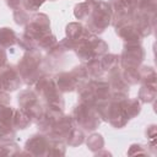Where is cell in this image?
<instances>
[{"label":"cell","mask_w":157,"mask_h":157,"mask_svg":"<svg viewBox=\"0 0 157 157\" xmlns=\"http://www.w3.org/2000/svg\"><path fill=\"white\" fill-rule=\"evenodd\" d=\"M66 141H67V144L71 145V146H77V145H80V144H82V141H83V134H82V131H81L78 128L74 126V128L71 129V131H70V134H69Z\"/></svg>","instance_id":"obj_17"},{"label":"cell","mask_w":157,"mask_h":157,"mask_svg":"<svg viewBox=\"0 0 157 157\" xmlns=\"http://www.w3.org/2000/svg\"><path fill=\"white\" fill-rule=\"evenodd\" d=\"M139 98L144 103H150L153 102L156 98V86H150V85H142L139 92Z\"/></svg>","instance_id":"obj_13"},{"label":"cell","mask_w":157,"mask_h":157,"mask_svg":"<svg viewBox=\"0 0 157 157\" xmlns=\"http://www.w3.org/2000/svg\"><path fill=\"white\" fill-rule=\"evenodd\" d=\"M16 34L11 28H0V47L1 48H7L13 45L17 40H16Z\"/></svg>","instance_id":"obj_11"},{"label":"cell","mask_w":157,"mask_h":157,"mask_svg":"<svg viewBox=\"0 0 157 157\" xmlns=\"http://www.w3.org/2000/svg\"><path fill=\"white\" fill-rule=\"evenodd\" d=\"M145 58V52L140 45V42H128L124 45L119 61L123 69H139V65Z\"/></svg>","instance_id":"obj_4"},{"label":"cell","mask_w":157,"mask_h":157,"mask_svg":"<svg viewBox=\"0 0 157 157\" xmlns=\"http://www.w3.org/2000/svg\"><path fill=\"white\" fill-rule=\"evenodd\" d=\"M87 146L90 147V150L96 151L99 150L104 146V140L99 134H92L88 139H87Z\"/></svg>","instance_id":"obj_18"},{"label":"cell","mask_w":157,"mask_h":157,"mask_svg":"<svg viewBox=\"0 0 157 157\" xmlns=\"http://www.w3.org/2000/svg\"><path fill=\"white\" fill-rule=\"evenodd\" d=\"M0 78L2 83V90L5 91H15L21 83L20 72L12 65L4 66L0 70Z\"/></svg>","instance_id":"obj_6"},{"label":"cell","mask_w":157,"mask_h":157,"mask_svg":"<svg viewBox=\"0 0 157 157\" xmlns=\"http://www.w3.org/2000/svg\"><path fill=\"white\" fill-rule=\"evenodd\" d=\"M99 61H101V65H102L103 70L109 71V70H112V69H114V67L118 66V64H119V56L115 55V54H108V55H104Z\"/></svg>","instance_id":"obj_16"},{"label":"cell","mask_w":157,"mask_h":157,"mask_svg":"<svg viewBox=\"0 0 157 157\" xmlns=\"http://www.w3.org/2000/svg\"><path fill=\"white\" fill-rule=\"evenodd\" d=\"M140 74V81L142 85H150V86H156V72L153 67L151 66H142L139 69Z\"/></svg>","instance_id":"obj_10"},{"label":"cell","mask_w":157,"mask_h":157,"mask_svg":"<svg viewBox=\"0 0 157 157\" xmlns=\"http://www.w3.org/2000/svg\"><path fill=\"white\" fill-rule=\"evenodd\" d=\"M92 1H85V2H81L78 5L75 6V10H74V15L76 18L78 20H87L90 12H91V9H92Z\"/></svg>","instance_id":"obj_14"},{"label":"cell","mask_w":157,"mask_h":157,"mask_svg":"<svg viewBox=\"0 0 157 157\" xmlns=\"http://www.w3.org/2000/svg\"><path fill=\"white\" fill-rule=\"evenodd\" d=\"M31 117L25 112V110H15L13 112V119H12V124L13 128H18V129H25L29 123H31Z\"/></svg>","instance_id":"obj_12"},{"label":"cell","mask_w":157,"mask_h":157,"mask_svg":"<svg viewBox=\"0 0 157 157\" xmlns=\"http://www.w3.org/2000/svg\"><path fill=\"white\" fill-rule=\"evenodd\" d=\"M113 20V10L108 2L101 0L92 1V9L87 17V27L88 31L94 33H102Z\"/></svg>","instance_id":"obj_1"},{"label":"cell","mask_w":157,"mask_h":157,"mask_svg":"<svg viewBox=\"0 0 157 157\" xmlns=\"http://www.w3.org/2000/svg\"><path fill=\"white\" fill-rule=\"evenodd\" d=\"M123 109L125 112V115L128 117V119H131L134 118L135 115H137L141 110V107H140V103L137 99H129L128 97L123 101Z\"/></svg>","instance_id":"obj_9"},{"label":"cell","mask_w":157,"mask_h":157,"mask_svg":"<svg viewBox=\"0 0 157 157\" xmlns=\"http://www.w3.org/2000/svg\"><path fill=\"white\" fill-rule=\"evenodd\" d=\"M87 1H91V0H87Z\"/></svg>","instance_id":"obj_22"},{"label":"cell","mask_w":157,"mask_h":157,"mask_svg":"<svg viewBox=\"0 0 157 157\" xmlns=\"http://www.w3.org/2000/svg\"><path fill=\"white\" fill-rule=\"evenodd\" d=\"M18 103L21 105V109L25 110L31 118H39L43 113V108L39 104L38 96L33 91H23L21 94H18Z\"/></svg>","instance_id":"obj_5"},{"label":"cell","mask_w":157,"mask_h":157,"mask_svg":"<svg viewBox=\"0 0 157 157\" xmlns=\"http://www.w3.org/2000/svg\"><path fill=\"white\" fill-rule=\"evenodd\" d=\"M45 0H25L23 5L26 10H31V11H36L39 9V6L44 2Z\"/></svg>","instance_id":"obj_20"},{"label":"cell","mask_w":157,"mask_h":157,"mask_svg":"<svg viewBox=\"0 0 157 157\" xmlns=\"http://www.w3.org/2000/svg\"><path fill=\"white\" fill-rule=\"evenodd\" d=\"M13 18L15 22L18 25H26L29 21V15L27 13L26 9H15L13 11Z\"/></svg>","instance_id":"obj_19"},{"label":"cell","mask_w":157,"mask_h":157,"mask_svg":"<svg viewBox=\"0 0 157 157\" xmlns=\"http://www.w3.org/2000/svg\"><path fill=\"white\" fill-rule=\"evenodd\" d=\"M5 63H6V53H5V50L0 47V70L5 66Z\"/></svg>","instance_id":"obj_21"},{"label":"cell","mask_w":157,"mask_h":157,"mask_svg":"<svg viewBox=\"0 0 157 157\" xmlns=\"http://www.w3.org/2000/svg\"><path fill=\"white\" fill-rule=\"evenodd\" d=\"M101 114L98 109L86 102H82L75 107L72 113V120L86 130H94L101 124Z\"/></svg>","instance_id":"obj_2"},{"label":"cell","mask_w":157,"mask_h":157,"mask_svg":"<svg viewBox=\"0 0 157 157\" xmlns=\"http://www.w3.org/2000/svg\"><path fill=\"white\" fill-rule=\"evenodd\" d=\"M86 70H87V74H88V77H101L102 74H103V67L101 65V61L98 59H92L88 61V64L86 65Z\"/></svg>","instance_id":"obj_15"},{"label":"cell","mask_w":157,"mask_h":157,"mask_svg":"<svg viewBox=\"0 0 157 157\" xmlns=\"http://www.w3.org/2000/svg\"><path fill=\"white\" fill-rule=\"evenodd\" d=\"M54 81H55V85L60 92L74 91L78 86V81L76 80V77L71 72L70 74L69 72H61V74L55 76Z\"/></svg>","instance_id":"obj_8"},{"label":"cell","mask_w":157,"mask_h":157,"mask_svg":"<svg viewBox=\"0 0 157 157\" xmlns=\"http://www.w3.org/2000/svg\"><path fill=\"white\" fill-rule=\"evenodd\" d=\"M17 70L27 85L34 83L40 76V55L34 50H29L18 63Z\"/></svg>","instance_id":"obj_3"},{"label":"cell","mask_w":157,"mask_h":157,"mask_svg":"<svg viewBox=\"0 0 157 157\" xmlns=\"http://www.w3.org/2000/svg\"><path fill=\"white\" fill-rule=\"evenodd\" d=\"M50 146V139L42 135H33L26 142V150L31 155H48Z\"/></svg>","instance_id":"obj_7"}]
</instances>
